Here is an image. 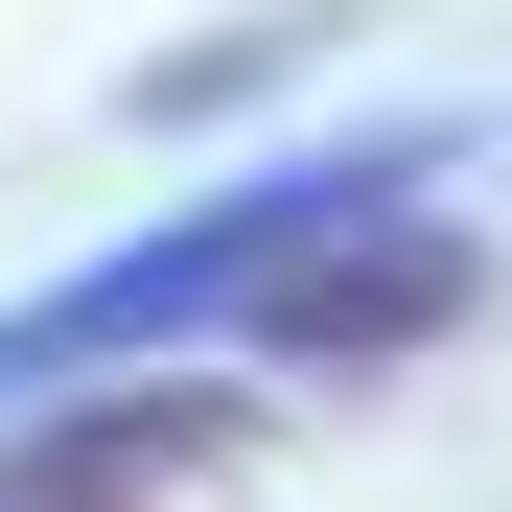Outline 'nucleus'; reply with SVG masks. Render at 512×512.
I'll return each instance as SVG.
<instances>
[{"label": "nucleus", "mask_w": 512, "mask_h": 512, "mask_svg": "<svg viewBox=\"0 0 512 512\" xmlns=\"http://www.w3.org/2000/svg\"><path fill=\"white\" fill-rule=\"evenodd\" d=\"M280 419L233 396V350H140V373H47V419L0 443V512H187L233 489Z\"/></svg>", "instance_id": "1"}]
</instances>
